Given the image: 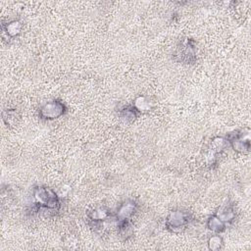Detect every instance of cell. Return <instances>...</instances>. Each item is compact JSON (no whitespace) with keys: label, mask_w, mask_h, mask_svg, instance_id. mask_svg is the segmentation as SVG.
<instances>
[{"label":"cell","mask_w":251,"mask_h":251,"mask_svg":"<svg viewBox=\"0 0 251 251\" xmlns=\"http://www.w3.org/2000/svg\"><path fill=\"white\" fill-rule=\"evenodd\" d=\"M31 212H49L59 211L61 202L56 192L46 186H36L32 190Z\"/></svg>","instance_id":"1"},{"label":"cell","mask_w":251,"mask_h":251,"mask_svg":"<svg viewBox=\"0 0 251 251\" xmlns=\"http://www.w3.org/2000/svg\"><path fill=\"white\" fill-rule=\"evenodd\" d=\"M190 214L183 210H174L166 218L165 226L172 232H178L184 229L190 222Z\"/></svg>","instance_id":"2"},{"label":"cell","mask_w":251,"mask_h":251,"mask_svg":"<svg viewBox=\"0 0 251 251\" xmlns=\"http://www.w3.org/2000/svg\"><path fill=\"white\" fill-rule=\"evenodd\" d=\"M67 112V107L61 100H52L44 103L38 111L40 119L53 121L62 117Z\"/></svg>","instance_id":"3"},{"label":"cell","mask_w":251,"mask_h":251,"mask_svg":"<svg viewBox=\"0 0 251 251\" xmlns=\"http://www.w3.org/2000/svg\"><path fill=\"white\" fill-rule=\"evenodd\" d=\"M175 57L178 62L192 64L196 60V47L194 41L190 38H185L180 41L175 52Z\"/></svg>","instance_id":"4"},{"label":"cell","mask_w":251,"mask_h":251,"mask_svg":"<svg viewBox=\"0 0 251 251\" xmlns=\"http://www.w3.org/2000/svg\"><path fill=\"white\" fill-rule=\"evenodd\" d=\"M227 143L230 144L232 149L236 152L245 153L248 152L250 149V139L249 133L244 132V130H236L232 133H229L226 136Z\"/></svg>","instance_id":"5"},{"label":"cell","mask_w":251,"mask_h":251,"mask_svg":"<svg viewBox=\"0 0 251 251\" xmlns=\"http://www.w3.org/2000/svg\"><path fill=\"white\" fill-rule=\"evenodd\" d=\"M137 211V204L132 199H126L124 202L120 204L118 207L116 214H115V220L117 221V224L124 223V222H130L131 218Z\"/></svg>","instance_id":"6"},{"label":"cell","mask_w":251,"mask_h":251,"mask_svg":"<svg viewBox=\"0 0 251 251\" xmlns=\"http://www.w3.org/2000/svg\"><path fill=\"white\" fill-rule=\"evenodd\" d=\"M115 218L112 214L111 210H109L107 207L99 206L94 208L92 211L88 213V221L91 224L92 226L97 227L100 226L105 222Z\"/></svg>","instance_id":"7"},{"label":"cell","mask_w":251,"mask_h":251,"mask_svg":"<svg viewBox=\"0 0 251 251\" xmlns=\"http://www.w3.org/2000/svg\"><path fill=\"white\" fill-rule=\"evenodd\" d=\"M23 29V24L19 20H12L7 22V24L2 25L3 34L7 36V38H16Z\"/></svg>","instance_id":"8"},{"label":"cell","mask_w":251,"mask_h":251,"mask_svg":"<svg viewBox=\"0 0 251 251\" xmlns=\"http://www.w3.org/2000/svg\"><path fill=\"white\" fill-rule=\"evenodd\" d=\"M215 215L222 222L227 225V224H230L235 219V208L232 204H225L219 208L218 212Z\"/></svg>","instance_id":"9"},{"label":"cell","mask_w":251,"mask_h":251,"mask_svg":"<svg viewBox=\"0 0 251 251\" xmlns=\"http://www.w3.org/2000/svg\"><path fill=\"white\" fill-rule=\"evenodd\" d=\"M207 227L215 233H222L226 230V225L222 222L215 214L210 216L207 220Z\"/></svg>","instance_id":"10"},{"label":"cell","mask_w":251,"mask_h":251,"mask_svg":"<svg viewBox=\"0 0 251 251\" xmlns=\"http://www.w3.org/2000/svg\"><path fill=\"white\" fill-rule=\"evenodd\" d=\"M119 113L122 119H124L126 122H132L138 117V112L133 107L132 104L130 105H125L121 108H119Z\"/></svg>","instance_id":"11"},{"label":"cell","mask_w":251,"mask_h":251,"mask_svg":"<svg viewBox=\"0 0 251 251\" xmlns=\"http://www.w3.org/2000/svg\"><path fill=\"white\" fill-rule=\"evenodd\" d=\"M132 105L139 114L149 112L151 109L150 101L145 96H141V95L134 99V102L132 103Z\"/></svg>","instance_id":"12"},{"label":"cell","mask_w":251,"mask_h":251,"mask_svg":"<svg viewBox=\"0 0 251 251\" xmlns=\"http://www.w3.org/2000/svg\"><path fill=\"white\" fill-rule=\"evenodd\" d=\"M208 248L212 251H218L223 247L224 241L223 238L219 235V234H215L212 235L209 239H208Z\"/></svg>","instance_id":"13"},{"label":"cell","mask_w":251,"mask_h":251,"mask_svg":"<svg viewBox=\"0 0 251 251\" xmlns=\"http://www.w3.org/2000/svg\"><path fill=\"white\" fill-rule=\"evenodd\" d=\"M2 116H3V121H4V123L8 126H11V125H13L15 122H16V119H17V112H16V110H5V111H3V114H2Z\"/></svg>","instance_id":"14"}]
</instances>
